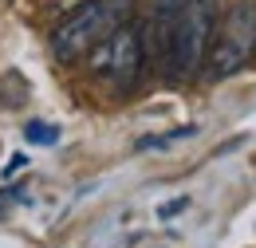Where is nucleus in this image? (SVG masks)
<instances>
[{"label":"nucleus","instance_id":"nucleus-1","mask_svg":"<svg viewBox=\"0 0 256 248\" xmlns=\"http://www.w3.org/2000/svg\"><path fill=\"white\" fill-rule=\"evenodd\" d=\"M134 20V0H83L64 24L52 36V52L64 63L87 56L91 48H98L110 32H118L122 24Z\"/></svg>","mask_w":256,"mask_h":248},{"label":"nucleus","instance_id":"nucleus-2","mask_svg":"<svg viewBox=\"0 0 256 248\" xmlns=\"http://www.w3.org/2000/svg\"><path fill=\"white\" fill-rule=\"evenodd\" d=\"M252 60H256V0H240L213 28L209 52H205V71H209V79H228V75L244 71Z\"/></svg>","mask_w":256,"mask_h":248},{"label":"nucleus","instance_id":"nucleus-3","mask_svg":"<svg viewBox=\"0 0 256 248\" xmlns=\"http://www.w3.org/2000/svg\"><path fill=\"white\" fill-rule=\"evenodd\" d=\"M217 4L221 0H186L182 16L174 24V36H170V56H166V67L174 75L190 79L193 71L205 67V52L217 28Z\"/></svg>","mask_w":256,"mask_h":248},{"label":"nucleus","instance_id":"nucleus-4","mask_svg":"<svg viewBox=\"0 0 256 248\" xmlns=\"http://www.w3.org/2000/svg\"><path fill=\"white\" fill-rule=\"evenodd\" d=\"M142 32L134 28V20L122 24L118 32H110L98 48L87 52V60H91V71L95 75H106L110 83H118V87H130L134 79H138V71H142Z\"/></svg>","mask_w":256,"mask_h":248},{"label":"nucleus","instance_id":"nucleus-5","mask_svg":"<svg viewBox=\"0 0 256 248\" xmlns=\"http://www.w3.org/2000/svg\"><path fill=\"white\" fill-rule=\"evenodd\" d=\"M186 0H154V16H150V40H154V56L166 63L170 56V36H174V24L182 16Z\"/></svg>","mask_w":256,"mask_h":248},{"label":"nucleus","instance_id":"nucleus-6","mask_svg":"<svg viewBox=\"0 0 256 248\" xmlns=\"http://www.w3.org/2000/svg\"><path fill=\"white\" fill-rule=\"evenodd\" d=\"M193 134H197V126H178V130H170V134H162V138H142L138 150H162V146H174V142L193 138Z\"/></svg>","mask_w":256,"mask_h":248},{"label":"nucleus","instance_id":"nucleus-7","mask_svg":"<svg viewBox=\"0 0 256 248\" xmlns=\"http://www.w3.org/2000/svg\"><path fill=\"white\" fill-rule=\"evenodd\" d=\"M24 134H28V142H36V146H56V142H60V130L48 126V122H32Z\"/></svg>","mask_w":256,"mask_h":248},{"label":"nucleus","instance_id":"nucleus-8","mask_svg":"<svg viewBox=\"0 0 256 248\" xmlns=\"http://www.w3.org/2000/svg\"><path fill=\"white\" fill-rule=\"evenodd\" d=\"M24 166H28V162H24V158L16 154V158H8V170H4V174H8V178H12V174H16V170H24Z\"/></svg>","mask_w":256,"mask_h":248},{"label":"nucleus","instance_id":"nucleus-9","mask_svg":"<svg viewBox=\"0 0 256 248\" xmlns=\"http://www.w3.org/2000/svg\"><path fill=\"white\" fill-rule=\"evenodd\" d=\"M60 4H64V8H75V4H83V0H60Z\"/></svg>","mask_w":256,"mask_h":248}]
</instances>
